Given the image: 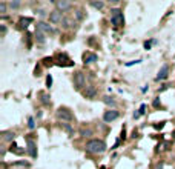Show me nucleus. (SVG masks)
I'll list each match as a JSON object with an SVG mask.
<instances>
[{
    "mask_svg": "<svg viewBox=\"0 0 175 169\" xmlns=\"http://www.w3.org/2000/svg\"><path fill=\"white\" fill-rule=\"evenodd\" d=\"M81 135H85V137H89V135H92V131H91V129L81 131Z\"/></svg>",
    "mask_w": 175,
    "mask_h": 169,
    "instance_id": "20",
    "label": "nucleus"
},
{
    "mask_svg": "<svg viewBox=\"0 0 175 169\" xmlns=\"http://www.w3.org/2000/svg\"><path fill=\"white\" fill-rule=\"evenodd\" d=\"M39 14L42 15V17H45V15H46V13H45V11H39Z\"/></svg>",
    "mask_w": 175,
    "mask_h": 169,
    "instance_id": "27",
    "label": "nucleus"
},
{
    "mask_svg": "<svg viewBox=\"0 0 175 169\" xmlns=\"http://www.w3.org/2000/svg\"><path fill=\"white\" fill-rule=\"evenodd\" d=\"M56 6H57V9L58 11H66V9H69L71 8V2H66V0H58V2H56Z\"/></svg>",
    "mask_w": 175,
    "mask_h": 169,
    "instance_id": "9",
    "label": "nucleus"
},
{
    "mask_svg": "<svg viewBox=\"0 0 175 169\" xmlns=\"http://www.w3.org/2000/svg\"><path fill=\"white\" fill-rule=\"evenodd\" d=\"M35 26H37V31H40V32H54L52 26H49L48 23H45V22H39Z\"/></svg>",
    "mask_w": 175,
    "mask_h": 169,
    "instance_id": "8",
    "label": "nucleus"
},
{
    "mask_svg": "<svg viewBox=\"0 0 175 169\" xmlns=\"http://www.w3.org/2000/svg\"><path fill=\"white\" fill-rule=\"evenodd\" d=\"M174 137H175V132H174Z\"/></svg>",
    "mask_w": 175,
    "mask_h": 169,
    "instance_id": "30",
    "label": "nucleus"
},
{
    "mask_svg": "<svg viewBox=\"0 0 175 169\" xmlns=\"http://www.w3.org/2000/svg\"><path fill=\"white\" fill-rule=\"evenodd\" d=\"M5 32H6V28H5V26L2 25V35H5Z\"/></svg>",
    "mask_w": 175,
    "mask_h": 169,
    "instance_id": "26",
    "label": "nucleus"
},
{
    "mask_svg": "<svg viewBox=\"0 0 175 169\" xmlns=\"http://www.w3.org/2000/svg\"><path fill=\"white\" fill-rule=\"evenodd\" d=\"M49 20L52 22V23H60V22L63 20V14H62V11H52V13H49Z\"/></svg>",
    "mask_w": 175,
    "mask_h": 169,
    "instance_id": "6",
    "label": "nucleus"
},
{
    "mask_svg": "<svg viewBox=\"0 0 175 169\" xmlns=\"http://www.w3.org/2000/svg\"><path fill=\"white\" fill-rule=\"evenodd\" d=\"M35 39H37V42H39V43H45V37H43V32H40V31H37V32H35Z\"/></svg>",
    "mask_w": 175,
    "mask_h": 169,
    "instance_id": "15",
    "label": "nucleus"
},
{
    "mask_svg": "<svg viewBox=\"0 0 175 169\" xmlns=\"http://www.w3.org/2000/svg\"><path fill=\"white\" fill-rule=\"evenodd\" d=\"M95 94H97L95 86H86V91H85V97H86V99H94Z\"/></svg>",
    "mask_w": 175,
    "mask_h": 169,
    "instance_id": "11",
    "label": "nucleus"
},
{
    "mask_svg": "<svg viewBox=\"0 0 175 169\" xmlns=\"http://www.w3.org/2000/svg\"><path fill=\"white\" fill-rule=\"evenodd\" d=\"M9 6L12 8V9H15V8H19V6H20V2H11V3H9Z\"/></svg>",
    "mask_w": 175,
    "mask_h": 169,
    "instance_id": "21",
    "label": "nucleus"
},
{
    "mask_svg": "<svg viewBox=\"0 0 175 169\" xmlns=\"http://www.w3.org/2000/svg\"><path fill=\"white\" fill-rule=\"evenodd\" d=\"M103 102H105L108 106H115V100H114L112 97H109V95H105V97H103Z\"/></svg>",
    "mask_w": 175,
    "mask_h": 169,
    "instance_id": "13",
    "label": "nucleus"
},
{
    "mask_svg": "<svg viewBox=\"0 0 175 169\" xmlns=\"http://www.w3.org/2000/svg\"><path fill=\"white\" fill-rule=\"evenodd\" d=\"M167 75H169V65H163L161 69L158 71V75H157V81H160V80H165L167 79Z\"/></svg>",
    "mask_w": 175,
    "mask_h": 169,
    "instance_id": "7",
    "label": "nucleus"
},
{
    "mask_svg": "<svg viewBox=\"0 0 175 169\" xmlns=\"http://www.w3.org/2000/svg\"><path fill=\"white\" fill-rule=\"evenodd\" d=\"M74 83L77 86V89H81L83 86H86V77L83 72H77L74 75Z\"/></svg>",
    "mask_w": 175,
    "mask_h": 169,
    "instance_id": "4",
    "label": "nucleus"
},
{
    "mask_svg": "<svg viewBox=\"0 0 175 169\" xmlns=\"http://www.w3.org/2000/svg\"><path fill=\"white\" fill-rule=\"evenodd\" d=\"M57 117H58L60 120H65V122H71V120L74 118L72 114H71V111L68 109V108H58Z\"/></svg>",
    "mask_w": 175,
    "mask_h": 169,
    "instance_id": "3",
    "label": "nucleus"
},
{
    "mask_svg": "<svg viewBox=\"0 0 175 169\" xmlns=\"http://www.w3.org/2000/svg\"><path fill=\"white\" fill-rule=\"evenodd\" d=\"M6 9H8V5L5 2H0V13L5 14V13H6Z\"/></svg>",
    "mask_w": 175,
    "mask_h": 169,
    "instance_id": "18",
    "label": "nucleus"
},
{
    "mask_svg": "<svg viewBox=\"0 0 175 169\" xmlns=\"http://www.w3.org/2000/svg\"><path fill=\"white\" fill-rule=\"evenodd\" d=\"M28 126H29V129L35 128V123H34V118H32V117H29V120H28Z\"/></svg>",
    "mask_w": 175,
    "mask_h": 169,
    "instance_id": "19",
    "label": "nucleus"
},
{
    "mask_svg": "<svg viewBox=\"0 0 175 169\" xmlns=\"http://www.w3.org/2000/svg\"><path fill=\"white\" fill-rule=\"evenodd\" d=\"M46 85L51 88V85H52V77H51V75H48V77H46Z\"/></svg>",
    "mask_w": 175,
    "mask_h": 169,
    "instance_id": "23",
    "label": "nucleus"
},
{
    "mask_svg": "<svg viewBox=\"0 0 175 169\" xmlns=\"http://www.w3.org/2000/svg\"><path fill=\"white\" fill-rule=\"evenodd\" d=\"M83 60H85V63H94V62H97V54H94V52H85L83 54Z\"/></svg>",
    "mask_w": 175,
    "mask_h": 169,
    "instance_id": "10",
    "label": "nucleus"
},
{
    "mask_svg": "<svg viewBox=\"0 0 175 169\" xmlns=\"http://www.w3.org/2000/svg\"><path fill=\"white\" fill-rule=\"evenodd\" d=\"M111 22H112V25L114 26H123L124 23V19H123V13L120 11L118 8H114L111 9Z\"/></svg>",
    "mask_w": 175,
    "mask_h": 169,
    "instance_id": "2",
    "label": "nucleus"
},
{
    "mask_svg": "<svg viewBox=\"0 0 175 169\" xmlns=\"http://www.w3.org/2000/svg\"><path fill=\"white\" fill-rule=\"evenodd\" d=\"M31 22H32L31 17H26V19L23 17V19H20V25H22V28H26V26H28Z\"/></svg>",
    "mask_w": 175,
    "mask_h": 169,
    "instance_id": "14",
    "label": "nucleus"
},
{
    "mask_svg": "<svg viewBox=\"0 0 175 169\" xmlns=\"http://www.w3.org/2000/svg\"><path fill=\"white\" fill-rule=\"evenodd\" d=\"M28 152L32 159H35L37 157V152H35V143L32 140H28Z\"/></svg>",
    "mask_w": 175,
    "mask_h": 169,
    "instance_id": "12",
    "label": "nucleus"
},
{
    "mask_svg": "<svg viewBox=\"0 0 175 169\" xmlns=\"http://www.w3.org/2000/svg\"><path fill=\"white\" fill-rule=\"evenodd\" d=\"M158 103H160V100L155 99V100H154V106H158Z\"/></svg>",
    "mask_w": 175,
    "mask_h": 169,
    "instance_id": "28",
    "label": "nucleus"
},
{
    "mask_svg": "<svg viewBox=\"0 0 175 169\" xmlns=\"http://www.w3.org/2000/svg\"><path fill=\"white\" fill-rule=\"evenodd\" d=\"M42 97H43V103H48V102H49V100H48V99H49V97H48V94H43Z\"/></svg>",
    "mask_w": 175,
    "mask_h": 169,
    "instance_id": "25",
    "label": "nucleus"
},
{
    "mask_svg": "<svg viewBox=\"0 0 175 169\" xmlns=\"http://www.w3.org/2000/svg\"><path fill=\"white\" fill-rule=\"evenodd\" d=\"M14 132H11V131H8V132H5V135H3V138L5 140H14Z\"/></svg>",
    "mask_w": 175,
    "mask_h": 169,
    "instance_id": "17",
    "label": "nucleus"
},
{
    "mask_svg": "<svg viewBox=\"0 0 175 169\" xmlns=\"http://www.w3.org/2000/svg\"><path fill=\"white\" fill-rule=\"evenodd\" d=\"M118 115H120L118 111H115V109H109V111L105 112V115H103V120H105L106 123H111V122H114V120H117Z\"/></svg>",
    "mask_w": 175,
    "mask_h": 169,
    "instance_id": "5",
    "label": "nucleus"
},
{
    "mask_svg": "<svg viewBox=\"0 0 175 169\" xmlns=\"http://www.w3.org/2000/svg\"><path fill=\"white\" fill-rule=\"evenodd\" d=\"M86 151L89 154H101V152L106 151V143L103 140H98V138L89 140L86 143Z\"/></svg>",
    "mask_w": 175,
    "mask_h": 169,
    "instance_id": "1",
    "label": "nucleus"
},
{
    "mask_svg": "<svg viewBox=\"0 0 175 169\" xmlns=\"http://www.w3.org/2000/svg\"><path fill=\"white\" fill-rule=\"evenodd\" d=\"M91 6H94L95 9H101L103 6H105V3L103 2H91Z\"/></svg>",
    "mask_w": 175,
    "mask_h": 169,
    "instance_id": "16",
    "label": "nucleus"
},
{
    "mask_svg": "<svg viewBox=\"0 0 175 169\" xmlns=\"http://www.w3.org/2000/svg\"><path fill=\"white\" fill-rule=\"evenodd\" d=\"M138 63H141V60H134V62H128V63H126V66H132V65H138Z\"/></svg>",
    "mask_w": 175,
    "mask_h": 169,
    "instance_id": "22",
    "label": "nucleus"
},
{
    "mask_svg": "<svg viewBox=\"0 0 175 169\" xmlns=\"http://www.w3.org/2000/svg\"><path fill=\"white\" fill-rule=\"evenodd\" d=\"M155 169H163V165H158V166H157Z\"/></svg>",
    "mask_w": 175,
    "mask_h": 169,
    "instance_id": "29",
    "label": "nucleus"
},
{
    "mask_svg": "<svg viewBox=\"0 0 175 169\" xmlns=\"http://www.w3.org/2000/svg\"><path fill=\"white\" fill-rule=\"evenodd\" d=\"M75 17H77L78 20H81L83 19V13H81V11H77V13H75Z\"/></svg>",
    "mask_w": 175,
    "mask_h": 169,
    "instance_id": "24",
    "label": "nucleus"
}]
</instances>
